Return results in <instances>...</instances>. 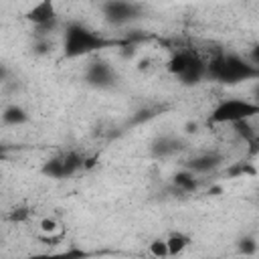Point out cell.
I'll list each match as a JSON object with an SVG mask.
<instances>
[{
  "instance_id": "cell-1",
  "label": "cell",
  "mask_w": 259,
  "mask_h": 259,
  "mask_svg": "<svg viewBox=\"0 0 259 259\" xmlns=\"http://www.w3.org/2000/svg\"><path fill=\"white\" fill-rule=\"evenodd\" d=\"M115 45H121V42L113 40V38H105L81 22L73 20V22L65 24V32H63V57L65 59L87 57V55L99 53V51L115 47Z\"/></svg>"
},
{
  "instance_id": "cell-2",
  "label": "cell",
  "mask_w": 259,
  "mask_h": 259,
  "mask_svg": "<svg viewBox=\"0 0 259 259\" xmlns=\"http://www.w3.org/2000/svg\"><path fill=\"white\" fill-rule=\"evenodd\" d=\"M208 79L221 85H239L251 79L259 81V67L249 61V57H241L237 53L217 55L208 63Z\"/></svg>"
},
{
  "instance_id": "cell-3",
  "label": "cell",
  "mask_w": 259,
  "mask_h": 259,
  "mask_svg": "<svg viewBox=\"0 0 259 259\" xmlns=\"http://www.w3.org/2000/svg\"><path fill=\"white\" fill-rule=\"evenodd\" d=\"M259 115V101L255 99H243V97H227L221 99L208 115V123L219 125V123H241V121H251L253 117Z\"/></svg>"
},
{
  "instance_id": "cell-4",
  "label": "cell",
  "mask_w": 259,
  "mask_h": 259,
  "mask_svg": "<svg viewBox=\"0 0 259 259\" xmlns=\"http://www.w3.org/2000/svg\"><path fill=\"white\" fill-rule=\"evenodd\" d=\"M85 166H87V158L75 150H69L65 154H59V156L47 160L42 164V174L49 178H55V180H63V178L77 174Z\"/></svg>"
},
{
  "instance_id": "cell-5",
  "label": "cell",
  "mask_w": 259,
  "mask_h": 259,
  "mask_svg": "<svg viewBox=\"0 0 259 259\" xmlns=\"http://www.w3.org/2000/svg\"><path fill=\"white\" fill-rule=\"evenodd\" d=\"M142 4L138 2H125V0H109L101 4V12L105 20L113 26H123L127 22H134L142 16Z\"/></svg>"
},
{
  "instance_id": "cell-6",
  "label": "cell",
  "mask_w": 259,
  "mask_h": 259,
  "mask_svg": "<svg viewBox=\"0 0 259 259\" xmlns=\"http://www.w3.org/2000/svg\"><path fill=\"white\" fill-rule=\"evenodd\" d=\"M85 81L91 85V87H97V89H109L115 85L117 81V73L115 69L103 61V59H97V61H91L85 69Z\"/></svg>"
},
{
  "instance_id": "cell-7",
  "label": "cell",
  "mask_w": 259,
  "mask_h": 259,
  "mask_svg": "<svg viewBox=\"0 0 259 259\" xmlns=\"http://www.w3.org/2000/svg\"><path fill=\"white\" fill-rule=\"evenodd\" d=\"M24 16H26L28 22H32L42 32L53 30L57 26V10H55V4L51 0H45V2L34 4L30 10H26Z\"/></svg>"
},
{
  "instance_id": "cell-8",
  "label": "cell",
  "mask_w": 259,
  "mask_h": 259,
  "mask_svg": "<svg viewBox=\"0 0 259 259\" xmlns=\"http://www.w3.org/2000/svg\"><path fill=\"white\" fill-rule=\"evenodd\" d=\"M182 148H184V142L180 138H176V136H158L150 146V154L154 158L162 160V158H170V156L178 154Z\"/></svg>"
},
{
  "instance_id": "cell-9",
  "label": "cell",
  "mask_w": 259,
  "mask_h": 259,
  "mask_svg": "<svg viewBox=\"0 0 259 259\" xmlns=\"http://www.w3.org/2000/svg\"><path fill=\"white\" fill-rule=\"evenodd\" d=\"M223 164V156L217 152H202L198 156H194L192 160L186 162V170H190L192 174H206L217 170Z\"/></svg>"
},
{
  "instance_id": "cell-10",
  "label": "cell",
  "mask_w": 259,
  "mask_h": 259,
  "mask_svg": "<svg viewBox=\"0 0 259 259\" xmlns=\"http://www.w3.org/2000/svg\"><path fill=\"white\" fill-rule=\"evenodd\" d=\"M200 61V57L194 53V51H178V53H174L170 59H168V71L176 77V79H180L188 69H192L196 63Z\"/></svg>"
},
{
  "instance_id": "cell-11",
  "label": "cell",
  "mask_w": 259,
  "mask_h": 259,
  "mask_svg": "<svg viewBox=\"0 0 259 259\" xmlns=\"http://www.w3.org/2000/svg\"><path fill=\"white\" fill-rule=\"evenodd\" d=\"M91 253L83 251V249H65V251H51V253H32V255H26V257H20V259H87Z\"/></svg>"
},
{
  "instance_id": "cell-12",
  "label": "cell",
  "mask_w": 259,
  "mask_h": 259,
  "mask_svg": "<svg viewBox=\"0 0 259 259\" xmlns=\"http://www.w3.org/2000/svg\"><path fill=\"white\" fill-rule=\"evenodd\" d=\"M172 186L182 194H190V192H194L198 188V180L190 170L184 168V170H180V172H176L172 176Z\"/></svg>"
},
{
  "instance_id": "cell-13",
  "label": "cell",
  "mask_w": 259,
  "mask_h": 259,
  "mask_svg": "<svg viewBox=\"0 0 259 259\" xmlns=\"http://www.w3.org/2000/svg\"><path fill=\"white\" fill-rule=\"evenodd\" d=\"M2 121H4V125H22V123L28 121V113H26L24 107H20L16 103H10L2 111Z\"/></svg>"
},
{
  "instance_id": "cell-14",
  "label": "cell",
  "mask_w": 259,
  "mask_h": 259,
  "mask_svg": "<svg viewBox=\"0 0 259 259\" xmlns=\"http://www.w3.org/2000/svg\"><path fill=\"white\" fill-rule=\"evenodd\" d=\"M166 243H168V253H170V257H176V255H180V253L186 251V247L190 245V237L178 231V233H170V235L166 237Z\"/></svg>"
},
{
  "instance_id": "cell-15",
  "label": "cell",
  "mask_w": 259,
  "mask_h": 259,
  "mask_svg": "<svg viewBox=\"0 0 259 259\" xmlns=\"http://www.w3.org/2000/svg\"><path fill=\"white\" fill-rule=\"evenodd\" d=\"M148 251H150V255L156 257V259H166V257H170V253H168V243H166V239H162V237L154 239V241L150 243Z\"/></svg>"
},
{
  "instance_id": "cell-16",
  "label": "cell",
  "mask_w": 259,
  "mask_h": 259,
  "mask_svg": "<svg viewBox=\"0 0 259 259\" xmlns=\"http://www.w3.org/2000/svg\"><path fill=\"white\" fill-rule=\"evenodd\" d=\"M237 249H239V253L241 255H255V251H257V241L253 239V237H243V239H239V243H237Z\"/></svg>"
},
{
  "instance_id": "cell-17",
  "label": "cell",
  "mask_w": 259,
  "mask_h": 259,
  "mask_svg": "<svg viewBox=\"0 0 259 259\" xmlns=\"http://www.w3.org/2000/svg\"><path fill=\"white\" fill-rule=\"evenodd\" d=\"M235 127H237V134H239L243 140H247V142H251V140H253L255 132L251 130L249 121H241V123H235Z\"/></svg>"
},
{
  "instance_id": "cell-18",
  "label": "cell",
  "mask_w": 259,
  "mask_h": 259,
  "mask_svg": "<svg viewBox=\"0 0 259 259\" xmlns=\"http://www.w3.org/2000/svg\"><path fill=\"white\" fill-rule=\"evenodd\" d=\"M40 231L53 235V233L59 231V223H57L55 219H42V221H40Z\"/></svg>"
},
{
  "instance_id": "cell-19",
  "label": "cell",
  "mask_w": 259,
  "mask_h": 259,
  "mask_svg": "<svg viewBox=\"0 0 259 259\" xmlns=\"http://www.w3.org/2000/svg\"><path fill=\"white\" fill-rule=\"evenodd\" d=\"M249 61L259 67V45H255V47L249 51Z\"/></svg>"
},
{
  "instance_id": "cell-20",
  "label": "cell",
  "mask_w": 259,
  "mask_h": 259,
  "mask_svg": "<svg viewBox=\"0 0 259 259\" xmlns=\"http://www.w3.org/2000/svg\"><path fill=\"white\" fill-rule=\"evenodd\" d=\"M255 97H257L255 101H259V85H257V89H255Z\"/></svg>"
},
{
  "instance_id": "cell-21",
  "label": "cell",
  "mask_w": 259,
  "mask_h": 259,
  "mask_svg": "<svg viewBox=\"0 0 259 259\" xmlns=\"http://www.w3.org/2000/svg\"><path fill=\"white\" fill-rule=\"evenodd\" d=\"M257 200H259V194H257Z\"/></svg>"
}]
</instances>
